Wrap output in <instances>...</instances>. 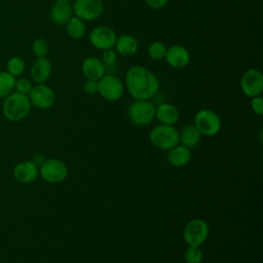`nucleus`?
Masks as SVG:
<instances>
[{
  "label": "nucleus",
  "instance_id": "obj_19",
  "mask_svg": "<svg viewBox=\"0 0 263 263\" xmlns=\"http://www.w3.org/2000/svg\"><path fill=\"white\" fill-rule=\"evenodd\" d=\"M155 118L161 124L174 125L179 121L180 112L175 105L171 103H161L156 106Z\"/></svg>",
  "mask_w": 263,
  "mask_h": 263
},
{
  "label": "nucleus",
  "instance_id": "obj_26",
  "mask_svg": "<svg viewBox=\"0 0 263 263\" xmlns=\"http://www.w3.org/2000/svg\"><path fill=\"white\" fill-rule=\"evenodd\" d=\"M32 52L36 58H45L49 52V44L43 38H37L32 43Z\"/></svg>",
  "mask_w": 263,
  "mask_h": 263
},
{
  "label": "nucleus",
  "instance_id": "obj_33",
  "mask_svg": "<svg viewBox=\"0 0 263 263\" xmlns=\"http://www.w3.org/2000/svg\"><path fill=\"white\" fill-rule=\"evenodd\" d=\"M46 158L44 157V155L42 154V153H35L34 155H33V157H32V162H34L38 167L44 162V160H45Z\"/></svg>",
  "mask_w": 263,
  "mask_h": 263
},
{
  "label": "nucleus",
  "instance_id": "obj_22",
  "mask_svg": "<svg viewBox=\"0 0 263 263\" xmlns=\"http://www.w3.org/2000/svg\"><path fill=\"white\" fill-rule=\"evenodd\" d=\"M67 35L75 40L81 39L86 34V25L85 22L81 18L73 15L65 25Z\"/></svg>",
  "mask_w": 263,
  "mask_h": 263
},
{
  "label": "nucleus",
  "instance_id": "obj_1",
  "mask_svg": "<svg viewBox=\"0 0 263 263\" xmlns=\"http://www.w3.org/2000/svg\"><path fill=\"white\" fill-rule=\"evenodd\" d=\"M124 86L134 100H151L158 93L159 81L146 67L134 65L125 73Z\"/></svg>",
  "mask_w": 263,
  "mask_h": 263
},
{
  "label": "nucleus",
  "instance_id": "obj_18",
  "mask_svg": "<svg viewBox=\"0 0 263 263\" xmlns=\"http://www.w3.org/2000/svg\"><path fill=\"white\" fill-rule=\"evenodd\" d=\"M140 44L138 39L129 34H123L117 36L114 49L115 51L122 57H132L136 54L139 50Z\"/></svg>",
  "mask_w": 263,
  "mask_h": 263
},
{
  "label": "nucleus",
  "instance_id": "obj_29",
  "mask_svg": "<svg viewBox=\"0 0 263 263\" xmlns=\"http://www.w3.org/2000/svg\"><path fill=\"white\" fill-rule=\"evenodd\" d=\"M33 85H34L33 81L31 79H29V78H26V77L15 78L14 91L28 96L30 93Z\"/></svg>",
  "mask_w": 263,
  "mask_h": 263
},
{
  "label": "nucleus",
  "instance_id": "obj_20",
  "mask_svg": "<svg viewBox=\"0 0 263 263\" xmlns=\"http://www.w3.org/2000/svg\"><path fill=\"white\" fill-rule=\"evenodd\" d=\"M191 159V151L188 147L178 144L167 152V160L173 166H184L189 163Z\"/></svg>",
  "mask_w": 263,
  "mask_h": 263
},
{
  "label": "nucleus",
  "instance_id": "obj_34",
  "mask_svg": "<svg viewBox=\"0 0 263 263\" xmlns=\"http://www.w3.org/2000/svg\"><path fill=\"white\" fill-rule=\"evenodd\" d=\"M67 1H69V2H71V3H72V2H74L75 0H67Z\"/></svg>",
  "mask_w": 263,
  "mask_h": 263
},
{
  "label": "nucleus",
  "instance_id": "obj_28",
  "mask_svg": "<svg viewBox=\"0 0 263 263\" xmlns=\"http://www.w3.org/2000/svg\"><path fill=\"white\" fill-rule=\"evenodd\" d=\"M117 60H118V53L115 51L114 48L103 50L101 61L103 62L104 66L106 67V70L115 67Z\"/></svg>",
  "mask_w": 263,
  "mask_h": 263
},
{
  "label": "nucleus",
  "instance_id": "obj_30",
  "mask_svg": "<svg viewBox=\"0 0 263 263\" xmlns=\"http://www.w3.org/2000/svg\"><path fill=\"white\" fill-rule=\"evenodd\" d=\"M250 99H251L250 106L252 111L257 115H262L263 114V98L261 96H257Z\"/></svg>",
  "mask_w": 263,
  "mask_h": 263
},
{
  "label": "nucleus",
  "instance_id": "obj_6",
  "mask_svg": "<svg viewBox=\"0 0 263 263\" xmlns=\"http://www.w3.org/2000/svg\"><path fill=\"white\" fill-rule=\"evenodd\" d=\"M124 92L122 80L113 73H106L98 80V93L109 102L118 101Z\"/></svg>",
  "mask_w": 263,
  "mask_h": 263
},
{
  "label": "nucleus",
  "instance_id": "obj_13",
  "mask_svg": "<svg viewBox=\"0 0 263 263\" xmlns=\"http://www.w3.org/2000/svg\"><path fill=\"white\" fill-rule=\"evenodd\" d=\"M164 60L170 67L174 69H183L190 63V52L185 46L174 44L166 48Z\"/></svg>",
  "mask_w": 263,
  "mask_h": 263
},
{
  "label": "nucleus",
  "instance_id": "obj_31",
  "mask_svg": "<svg viewBox=\"0 0 263 263\" xmlns=\"http://www.w3.org/2000/svg\"><path fill=\"white\" fill-rule=\"evenodd\" d=\"M82 88H83V91L87 95H96L98 93V81L85 79L82 85Z\"/></svg>",
  "mask_w": 263,
  "mask_h": 263
},
{
  "label": "nucleus",
  "instance_id": "obj_24",
  "mask_svg": "<svg viewBox=\"0 0 263 263\" xmlns=\"http://www.w3.org/2000/svg\"><path fill=\"white\" fill-rule=\"evenodd\" d=\"M26 70V63L21 57H11L6 63V71L15 78L21 76Z\"/></svg>",
  "mask_w": 263,
  "mask_h": 263
},
{
  "label": "nucleus",
  "instance_id": "obj_3",
  "mask_svg": "<svg viewBox=\"0 0 263 263\" xmlns=\"http://www.w3.org/2000/svg\"><path fill=\"white\" fill-rule=\"evenodd\" d=\"M156 106L150 100H134L128 106V119L136 125L144 126L155 119Z\"/></svg>",
  "mask_w": 263,
  "mask_h": 263
},
{
  "label": "nucleus",
  "instance_id": "obj_14",
  "mask_svg": "<svg viewBox=\"0 0 263 263\" xmlns=\"http://www.w3.org/2000/svg\"><path fill=\"white\" fill-rule=\"evenodd\" d=\"M73 15L72 3L67 0H55L49 10V18L57 26H65Z\"/></svg>",
  "mask_w": 263,
  "mask_h": 263
},
{
  "label": "nucleus",
  "instance_id": "obj_27",
  "mask_svg": "<svg viewBox=\"0 0 263 263\" xmlns=\"http://www.w3.org/2000/svg\"><path fill=\"white\" fill-rule=\"evenodd\" d=\"M184 259L186 263H201L203 259V254L200 250V247L189 246L185 251Z\"/></svg>",
  "mask_w": 263,
  "mask_h": 263
},
{
  "label": "nucleus",
  "instance_id": "obj_16",
  "mask_svg": "<svg viewBox=\"0 0 263 263\" xmlns=\"http://www.w3.org/2000/svg\"><path fill=\"white\" fill-rule=\"evenodd\" d=\"M52 66L50 61L45 58H36L30 68V78L36 84L45 83L51 76Z\"/></svg>",
  "mask_w": 263,
  "mask_h": 263
},
{
  "label": "nucleus",
  "instance_id": "obj_10",
  "mask_svg": "<svg viewBox=\"0 0 263 263\" xmlns=\"http://www.w3.org/2000/svg\"><path fill=\"white\" fill-rule=\"evenodd\" d=\"M117 39L116 32L105 25H99L95 27L88 34L89 43L99 50H106L114 48Z\"/></svg>",
  "mask_w": 263,
  "mask_h": 263
},
{
  "label": "nucleus",
  "instance_id": "obj_12",
  "mask_svg": "<svg viewBox=\"0 0 263 263\" xmlns=\"http://www.w3.org/2000/svg\"><path fill=\"white\" fill-rule=\"evenodd\" d=\"M28 97L31 105L38 109H48L55 102V93L53 89L45 83L33 85Z\"/></svg>",
  "mask_w": 263,
  "mask_h": 263
},
{
  "label": "nucleus",
  "instance_id": "obj_11",
  "mask_svg": "<svg viewBox=\"0 0 263 263\" xmlns=\"http://www.w3.org/2000/svg\"><path fill=\"white\" fill-rule=\"evenodd\" d=\"M240 89L249 98L261 96L263 92V74L259 69L250 68L243 72L239 81Z\"/></svg>",
  "mask_w": 263,
  "mask_h": 263
},
{
  "label": "nucleus",
  "instance_id": "obj_23",
  "mask_svg": "<svg viewBox=\"0 0 263 263\" xmlns=\"http://www.w3.org/2000/svg\"><path fill=\"white\" fill-rule=\"evenodd\" d=\"M15 77L7 71H0V99H5L14 91Z\"/></svg>",
  "mask_w": 263,
  "mask_h": 263
},
{
  "label": "nucleus",
  "instance_id": "obj_32",
  "mask_svg": "<svg viewBox=\"0 0 263 263\" xmlns=\"http://www.w3.org/2000/svg\"><path fill=\"white\" fill-rule=\"evenodd\" d=\"M144 1L146 5H148L152 9H161L168 2V0H144Z\"/></svg>",
  "mask_w": 263,
  "mask_h": 263
},
{
  "label": "nucleus",
  "instance_id": "obj_9",
  "mask_svg": "<svg viewBox=\"0 0 263 263\" xmlns=\"http://www.w3.org/2000/svg\"><path fill=\"white\" fill-rule=\"evenodd\" d=\"M72 7L74 15L84 22H93L104 12L103 0H75Z\"/></svg>",
  "mask_w": 263,
  "mask_h": 263
},
{
  "label": "nucleus",
  "instance_id": "obj_15",
  "mask_svg": "<svg viewBox=\"0 0 263 263\" xmlns=\"http://www.w3.org/2000/svg\"><path fill=\"white\" fill-rule=\"evenodd\" d=\"M81 72L85 79L98 81L107 73V70L101 59L95 55H89L82 61Z\"/></svg>",
  "mask_w": 263,
  "mask_h": 263
},
{
  "label": "nucleus",
  "instance_id": "obj_25",
  "mask_svg": "<svg viewBox=\"0 0 263 263\" xmlns=\"http://www.w3.org/2000/svg\"><path fill=\"white\" fill-rule=\"evenodd\" d=\"M167 46L161 41H153L147 47V53L153 61L164 60Z\"/></svg>",
  "mask_w": 263,
  "mask_h": 263
},
{
  "label": "nucleus",
  "instance_id": "obj_21",
  "mask_svg": "<svg viewBox=\"0 0 263 263\" xmlns=\"http://www.w3.org/2000/svg\"><path fill=\"white\" fill-rule=\"evenodd\" d=\"M201 136L202 135L199 133L194 124H187L179 133V143L191 149L198 145Z\"/></svg>",
  "mask_w": 263,
  "mask_h": 263
},
{
  "label": "nucleus",
  "instance_id": "obj_4",
  "mask_svg": "<svg viewBox=\"0 0 263 263\" xmlns=\"http://www.w3.org/2000/svg\"><path fill=\"white\" fill-rule=\"evenodd\" d=\"M151 144L160 150H170L179 144V132L174 125L158 124L149 135Z\"/></svg>",
  "mask_w": 263,
  "mask_h": 263
},
{
  "label": "nucleus",
  "instance_id": "obj_17",
  "mask_svg": "<svg viewBox=\"0 0 263 263\" xmlns=\"http://www.w3.org/2000/svg\"><path fill=\"white\" fill-rule=\"evenodd\" d=\"M39 175V167L31 160L18 162L13 168L14 179L23 184L34 182Z\"/></svg>",
  "mask_w": 263,
  "mask_h": 263
},
{
  "label": "nucleus",
  "instance_id": "obj_8",
  "mask_svg": "<svg viewBox=\"0 0 263 263\" xmlns=\"http://www.w3.org/2000/svg\"><path fill=\"white\" fill-rule=\"evenodd\" d=\"M210 233V228L208 223L199 218L189 221L183 231L184 240L188 246L200 247Z\"/></svg>",
  "mask_w": 263,
  "mask_h": 263
},
{
  "label": "nucleus",
  "instance_id": "obj_7",
  "mask_svg": "<svg viewBox=\"0 0 263 263\" xmlns=\"http://www.w3.org/2000/svg\"><path fill=\"white\" fill-rule=\"evenodd\" d=\"M39 175L50 184H59L66 180L68 167L66 163L58 158H46L39 166Z\"/></svg>",
  "mask_w": 263,
  "mask_h": 263
},
{
  "label": "nucleus",
  "instance_id": "obj_2",
  "mask_svg": "<svg viewBox=\"0 0 263 263\" xmlns=\"http://www.w3.org/2000/svg\"><path fill=\"white\" fill-rule=\"evenodd\" d=\"M3 100L2 113L9 121H21L25 119L31 111L32 105L27 95L13 91Z\"/></svg>",
  "mask_w": 263,
  "mask_h": 263
},
{
  "label": "nucleus",
  "instance_id": "obj_5",
  "mask_svg": "<svg viewBox=\"0 0 263 263\" xmlns=\"http://www.w3.org/2000/svg\"><path fill=\"white\" fill-rule=\"evenodd\" d=\"M193 124L201 135L213 137L220 132L222 120L219 114L214 110L201 109L195 114Z\"/></svg>",
  "mask_w": 263,
  "mask_h": 263
}]
</instances>
